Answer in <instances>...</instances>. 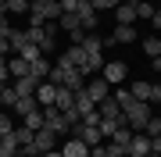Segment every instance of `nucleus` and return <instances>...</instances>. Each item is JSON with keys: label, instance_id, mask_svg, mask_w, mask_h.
Masks as SVG:
<instances>
[{"label": "nucleus", "instance_id": "f257e3e1", "mask_svg": "<svg viewBox=\"0 0 161 157\" xmlns=\"http://www.w3.org/2000/svg\"><path fill=\"white\" fill-rule=\"evenodd\" d=\"M122 114H125V125L132 128V132H143V125L154 118V111H150L147 100H132V104L122 107Z\"/></svg>", "mask_w": 161, "mask_h": 157}, {"label": "nucleus", "instance_id": "f03ea898", "mask_svg": "<svg viewBox=\"0 0 161 157\" xmlns=\"http://www.w3.org/2000/svg\"><path fill=\"white\" fill-rule=\"evenodd\" d=\"M100 75H104V82H108L111 89H115V86H122V82H125V75H129V64H125V61H104Z\"/></svg>", "mask_w": 161, "mask_h": 157}, {"label": "nucleus", "instance_id": "7ed1b4c3", "mask_svg": "<svg viewBox=\"0 0 161 157\" xmlns=\"http://www.w3.org/2000/svg\"><path fill=\"white\" fill-rule=\"evenodd\" d=\"M68 136H75V139H82V143L90 146V150H93V146H100V139H104L97 125H82V122H79V125H72V132H68Z\"/></svg>", "mask_w": 161, "mask_h": 157}, {"label": "nucleus", "instance_id": "20e7f679", "mask_svg": "<svg viewBox=\"0 0 161 157\" xmlns=\"http://www.w3.org/2000/svg\"><path fill=\"white\" fill-rule=\"evenodd\" d=\"M75 14H79V22H82V29H86V32H93V29L100 25V18H97V7H93L90 0H79Z\"/></svg>", "mask_w": 161, "mask_h": 157}, {"label": "nucleus", "instance_id": "39448f33", "mask_svg": "<svg viewBox=\"0 0 161 157\" xmlns=\"http://www.w3.org/2000/svg\"><path fill=\"white\" fill-rule=\"evenodd\" d=\"M136 39H140L136 25H115V32L104 39V47H115V43H136Z\"/></svg>", "mask_w": 161, "mask_h": 157}, {"label": "nucleus", "instance_id": "423d86ee", "mask_svg": "<svg viewBox=\"0 0 161 157\" xmlns=\"http://www.w3.org/2000/svg\"><path fill=\"white\" fill-rule=\"evenodd\" d=\"M43 125L54 128L58 136H68V122H64V114H61L58 107H43Z\"/></svg>", "mask_w": 161, "mask_h": 157}, {"label": "nucleus", "instance_id": "0eeeda50", "mask_svg": "<svg viewBox=\"0 0 161 157\" xmlns=\"http://www.w3.org/2000/svg\"><path fill=\"white\" fill-rule=\"evenodd\" d=\"M150 154V136L147 132H132V139L125 146V157H147Z\"/></svg>", "mask_w": 161, "mask_h": 157}, {"label": "nucleus", "instance_id": "6e6552de", "mask_svg": "<svg viewBox=\"0 0 161 157\" xmlns=\"http://www.w3.org/2000/svg\"><path fill=\"white\" fill-rule=\"evenodd\" d=\"M36 104H40V107H54V100H58V86H54V82H40V86H36Z\"/></svg>", "mask_w": 161, "mask_h": 157}, {"label": "nucleus", "instance_id": "1a4fd4ad", "mask_svg": "<svg viewBox=\"0 0 161 157\" xmlns=\"http://www.w3.org/2000/svg\"><path fill=\"white\" fill-rule=\"evenodd\" d=\"M61 157H90V146L82 139H75V136H68V139L61 143Z\"/></svg>", "mask_w": 161, "mask_h": 157}, {"label": "nucleus", "instance_id": "9d476101", "mask_svg": "<svg viewBox=\"0 0 161 157\" xmlns=\"http://www.w3.org/2000/svg\"><path fill=\"white\" fill-rule=\"evenodd\" d=\"M86 97L93 100V104H100L104 97H111V86H108L104 79H90V82H86Z\"/></svg>", "mask_w": 161, "mask_h": 157}, {"label": "nucleus", "instance_id": "9b49d317", "mask_svg": "<svg viewBox=\"0 0 161 157\" xmlns=\"http://www.w3.org/2000/svg\"><path fill=\"white\" fill-rule=\"evenodd\" d=\"M136 22V4L132 0H125V4L115 7V25H132Z\"/></svg>", "mask_w": 161, "mask_h": 157}, {"label": "nucleus", "instance_id": "f8f14e48", "mask_svg": "<svg viewBox=\"0 0 161 157\" xmlns=\"http://www.w3.org/2000/svg\"><path fill=\"white\" fill-rule=\"evenodd\" d=\"M7 71H11V79H25L29 75V61L14 54V57H7Z\"/></svg>", "mask_w": 161, "mask_h": 157}, {"label": "nucleus", "instance_id": "ddd939ff", "mask_svg": "<svg viewBox=\"0 0 161 157\" xmlns=\"http://www.w3.org/2000/svg\"><path fill=\"white\" fill-rule=\"evenodd\" d=\"M7 47H11V54H22L25 47H29V36H25V29H11V36H7Z\"/></svg>", "mask_w": 161, "mask_h": 157}, {"label": "nucleus", "instance_id": "4468645a", "mask_svg": "<svg viewBox=\"0 0 161 157\" xmlns=\"http://www.w3.org/2000/svg\"><path fill=\"white\" fill-rule=\"evenodd\" d=\"M50 68H54V61H47V57H36V61L29 64V75H32V79H40V82H43L47 75H50Z\"/></svg>", "mask_w": 161, "mask_h": 157}, {"label": "nucleus", "instance_id": "2eb2a0df", "mask_svg": "<svg viewBox=\"0 0 161 157\" xmlns=\"http://www.w3.org/2000/svg\"><path fill=\"white\" fill-rule=\"evenodd\" d=\"M97 111H100V118H125V114H122V107L115 104V97H104L100 104H97Z\"/></svg>", "mask_w": 161, "mask_h": 157}, {"label": "nucleus", "instance_id": "dca6fc26", "mask_svg": "<svg viewBox=\"0 0 161 157\" xmlns=\"http://www.w3.org/2000/svg\"><path fill=\"white\" fill-rule=\"evenodd\" d=\"M32 7V0H0V11L4 14H25Z\"/></svg>", "mask_w": 161, "mask_h": 157}, {"label": "nucleus", "instance_id": "f3484780", "mask_svg": "<svg viewBox=\"0 0 161 157\" xmlns=\"http://www.w3.org/2000/svg\"><path fill=\"white\" fill-rule=\"evenodd\" d=\"M36 86H40V79H32V75L14 79V93H18V97H32V93H36Z\"/></svg>", "mask_w": 161, "mask_h": 157}, {"label": "nucleus", "instance_id": "a211bd4d", "mask_svg": "<svg viewBox=\"0 0 161 157\" xmlns=\"http://www.w3.org/2000/svg\"><path fill=\"white\" fill-rule=\"evenodd\" d=\"M150 89H154V82H143V79H136L129 86V93H132V100H147L150 104Z\"/></svg>", "mask_w": 161, "mask_h": 157}, {"label": "nucleus", "instance_id": "6ab92c4d", "mask_svg": "<svg viewBox=\"0 0 161 157\" xmlns=\"http://www.w3.org/2000/svg\"><path fill=\"white\" fill-rule=\"evenodd\" d=\"M58 25H61L64 32H75V29H82V22H79V14H75V11H61Z\"/></svg>", "mask_w": 161, "mask_h": 157}, {"label": "nucleus", "instance_id": "aec40b11", "mask_svg": "<svg viewBox=\"0 0 161 157\" xmlns=\"http://www.w3.org/2000/svg\"><path fill=\"white\" fill-rule=\"evenodd\" d=\"M0 157H18V139H14V132L0 136Z\"/></svg>", "mask_w": 161, "mask_h": 157}, {"label": "nucleus", "instance_id": "412c9836", "mask_svg": "<svg viewBox=\"0 0 161 157\" xmlns=\"http://www.w3.org/2000/svg\"><path fill=\"white\" fill-rule=\"evenodd\" d=\"M22 125L29 128V132H36V128H43V107H36V111H29V114L22 118Z\"/></svg>", "mask_w": 161, "mask_h": 157}, {"label": "nucleus", "instance_id": "4be33fe9", "mask_svg": "<svg viewBox=\"0 0 161 157\" xmlns=\"http://www.w3.org/2000/svg\"><path fill=\"white\" fill-rule=\"evenodd\" d=\"M36 107H40V104H36V97H18V104H14L11 111H14L18 118H25V114H29V111H36Z\"/></svg>", "mask_w": 161, "mask_h": 157}, {"label": "nucleus", "instance_id": "5701e85b", "mask_svg": "<svg viewBox=\"0 0 161 157\" xmlns=\"http://www.w3.org/2000/svg\"><path fill=\"white\" fill-rule=\"evenodd\" d=\"M143 54H147L150 61L161 57V39H158V36H143Z\"/></svg>", "mask_w": 161, "mask_h": 157}, {"label": "nucleus", "instance_id": "b1692460", "mask_svg": "<svg viewBox=\"0 0 161 157\" xmlns=\"http://www.w3.org/2000/svg\"><path fill=\"white\" fill-rule=\"evenodd\" d=\"M150 18H154V4L136 0V22H150Z\"/></svg>", "mask_w": 161, "mask_h": 157}, {"label": "nucleus", "instance_id": "393cba45", "mask_svg": "<svg viewBox=\"0 0 161 157\" xmlns=\"http://www.w3.org/2000/svg\"><path fill=\"white\" fill-rule=\"evenodd\" d=\"M129 139H132V128H129V125L115 128V136H111V143H118V146H129Z\"/></svg>", "mask_w": 161, "mask_h": 157}, {"label": "nucleus", "instance_id": "a878e982", "mask_svg": "<svg viewBox=\"0 0 161 157\" xmlns=\"http://www.w3.org/2000/svg\"><path fill=\"white\" fill-rule=\"evenodd\" d=\"M111 97H115V104H118V107H125V104H132V93H129L125 86H115V89H111Z\"/></svg>", "mask_w": 161, "mask_h": 157}, {"label": "nucleus", "instance_id": "bb28decb", "mask_svg": "<svg viewBox=\"0 0 161 157\" xmlns=\"http://www.w3.org/2000/svg\"><path fill=\"white\" fill-rule=\"evenodd\" d=\"M0 104H4V107H14V104H18L14 86H4V89H0Z\"/></svg>", "mask_w": 161, "mask_h": 157}, {"label": "nucleus", "instance_id": "cd10ccee", "mask_svg": "<svg viewBox=\"0 0 161 157\" xmlns=\"http://www.w3.org/2000/svg\"><path fill=\"white\" fill-rule=\"evenodd\" d=\"M93 7H97V11H115L118 4H125V0H90Z\"/></svg>", "mask_w": 161, "mask_h": 157}, {"label": "nucleus", "instance_id": "c85d7f7f", "mask_svg": "<svg viewBox=\"0 0 161 157\" xmlns=\"http://www.w3.org/2000/svg\"><path fill=\"white\" fill-rule=\"evenodd\" d=\"M7 132H14V122H11V114L0 111V136H7Z\"/></svg>", "mask_w": 161, "mask_h": 157}, {"label": "nucleus", "instance_id": "c756f323", "mask_svg": "<svg viewBox=\"0 0 161 157\" xmlns=\"http://www.w3.org/2000/svg\"><path fill=\"white\" fill-rule=\"evenodd\" d=\"M18 57H25V61H29V64H32L36 57H43V54H40V47H32V43H29V47H25L22 54H18Z\"/></svg>", "mask_w": 161, "mask_h": 157}, {"label": "nucleus", "instance_id": "7c9ffc66", "mask_svg": "<svg viewBox=\"0 0 161 157\" xmlns=\"http://www.w3.org/2000/svg\"><path fill=\"white\" fill-rule=\"evenodd\" d=\"M104 157H125V146H118V143H108V146H104Z\"/></svg>", "mask_w": 161, "mask_h": 157}, {"label": "nucleus", "instance_id": "2f4dec72", "mask_svg": "<svg viewBox=\"0 0 161 157\" xmlns=\"http://www.w3.org/2000/svg\"><path fill=\"white\" fill-rule=\"evenodd\" d=\"M143 132L147 136H161V118H150V122L143 125Z\"/></svg>", "mask_w": 161, "mask_h": 157}, {"label": "nucleus", "instance_id": "473e14b6", "mask_svg": "<svg viewBox=\"0 0 161 157\" xmlns=\"http://www.w3.org/2000/svg\"><path fill=\"white\" fill-rule=\"evenodd\" d=\"M7 79H11V71H7V57L0 54V89L7 86Z\"/></svg>", "mask_w": 161, "mask_h": 157}, {"label": "nucleus", "instance_id": "72a5a7b5", "mask_svg": "<svg viewBox=\"0 0 161 157\" xmlns=\"http://www.w3.org/2000/svg\"><path fill=\"white\" fill-rule=\"evenodd\" d=\"M11 29H14V25L7 22V14H4V11H0V39H7V36H11Z\"/></svg>", "mask_w": 161, "mask_h": 157}, {"label": "nucleus", "instance_id": "f704fd0d", "mask_svg": "<svg viewBox=\"0 0 161 157\" xmlns=\"http://www.w3.org/2000/svg\"><path fill=\"white\" fill-rule=\"evenodd\" d=\"M82 125H100V111H97V107L86 111V114H82Z\"/></svg>", "mask_w": 161, "mask_h": 157}, {"label": "nucleus", "instance_id": "c9c22d12", "mask_svg": "<svg viewBox=\"0 0 161 157\" xmlns=\"http://www.w3.org/2000/svg\"><path fill=\"white\" fill-rule=\"evenodd\" d=\"M68 39H72V47H82V39H86V29H75V32H68Z\"/></svg>", "mask_w": 161, "mask_h": 157}, {"label": "nucleus", "instance_id": "e433bc0d", "mask_svg": "<svg viewBox=\"0 0 161 157\" xmlns=\"http://www.w3.org/2000/svg\"><path fill=\"white\" fill-rule=\"evenodd\" d=\"M61 4V11H75V7H79V0H58Z\"/></svg>", "mask_w": 161, "mask_h": 157}, {"label": "nucleus", "instance_id": "4c0bfd02", "mask_svg": "<svg viewBox=\"0 0 161 157\" xmlns=\"http://www.w3.org/2000/svg\"><path fill=\"white\" fill-rule=\"evenodd\" d=\"M150 154H161V136H150Z\"/></svg>", "mask_w": 161, "mask_h": 157}, {"label": "nucleus", "instance_id": "58836bf2", "mask_svg": "<svg viewBox=\"0 0 161 157\" xmlns=\"http://www.w3.org/2000/svg\"><path fill=\"white\" fill-rule=\"evenodd\" d=\"M150 25H154V29L161 32V7H154V18H150Z\"/></svg>", "mask_w": 161, "mask_h": 157}, {"label": "nucleus", "instance_id": "ea45409f", "mask_svg": "<svg viewBox=\"0 0 161 157\" xmlns=\"http://www.w3.org/2000/svg\"><path fill=\"white\" fill-rule=\"evenodd\" d=\"M43 157H61V146H54V150H47Z\"/></svg>", "mask_w": 161, "mask_h": 157}, {"label": "nucleus", "instance_id": "a19ab883", "mask_svg": "<svg viewBox=\"0 0 161 157\" xmlns=\"http://www.w3.org/2000/svg\"><path fill=\"white\" fill-rule=\"evenodd\" d=\"M90 157H104V146H93V150H90Z\"/></svg>", "mask_w": 161, "mask_h": 157}, {"label": "nucleus", "instance_id": "79ce46f5", "mask_svg": "<svg viewBox=\"0 0 161 157\" xmlns=\"http://www.w3.org/2000/svg\"><path fill=\"white\" fill-rule=\"evenodd\" d=\"M154 71H158V75H161V57H154Z\"/></svg>", "mask_w": 161, "mask_h": 157}, {"label": "nucleus", "instance_id": "37998d69", "mask_svg": "<svg viewBox=\"0 0 161 157\" xmlns=\"http://www.w3.org/2000/svg\"><path fill=\"white\" fill-rule=\"evenodd\" d=\"M32 4H47V0H32Z\"/></svg>", "mask_w": 161, "mask_h": 157}, {"label": "nucleus", "instance_id": "c03bdc74", "mask_svg": "<svg viewBox=\"0 0 161 157\" xmlns=\"http://www.w3.org/2000/svg\"><path fill=\"white\" fill-rule=\"evenodd\" d=\"M132 4H136V0H132Z\"/></svg>", "mask_w": 161, "mask_h": 157}, {"label": "nucleus", "instance_id": "a18cd8bd", "mask_svg": "<svg viewBox=\"0 0 161 157\" xmlns=\"http://www.w3.org/2000/svg\"><path fill=\"white\" fill-rule=\"evenodd\" d=\"M0 107H4V104H0Z\"/></svg>", "mask_w": 161, "mask_h": 157}, {"label": "nucleus", "instance_id": "49530a36", "mask_svg": "<svg viewBox=\"0 0 161 157\" xmlns=\"http://www.w3.org/2000/svg\"><path fill=\"white\" fill-rule=\"evenodd\" d=\"M158 157H161V154H158Z\"/></svg>", "mask_w": 161, "mask_h": 157}]
</instances>
